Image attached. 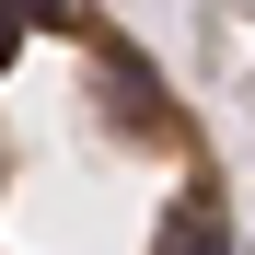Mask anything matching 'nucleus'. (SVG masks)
Returning <instances> with one entry per match:
<instances>
[{"mask_svg": "<svg viewBox=\"0 0 255 255\" xmlns=\"http://www.w3.org/2000/svg\"><path fill=\"white\" fill-rule=\"evenodd\" d=\"M0 255H244L209 116L116 12H0Z\"/></svg>", "mask_w": 255, "mask_h": 255, "instance_id": "obj_1", "label": "nucleus"}]
</instances>
